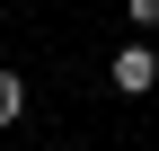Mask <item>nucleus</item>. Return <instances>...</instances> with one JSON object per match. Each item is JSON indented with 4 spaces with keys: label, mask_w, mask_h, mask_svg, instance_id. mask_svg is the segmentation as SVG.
Returning a JSON list of instances; mask_svg holds the SVG:
<instances>
[{
    "label": "nucleus",
    "mask_w": 159,
    "mask_h": 151,
    "mask_svg": "<svg viewBox=\"0 0 159 151\" xmlns=\"http://www.w3.org/2000/svg\"><path fill=\"white\" fill-rule=\"evenodd\" d=\"M27 116V71H0V124Z\"/></svg>",
    "instance_id": "f03ea898"
},
{
    "label": "nucleus",
    "mask_w": 159,
    "mask_h": 151,
    "mask_svg": "<svg viewBox=\"0 0 159 151\" xmlns=\"http://www.w3.org/2000/svg\"><path fill=\"white\" fill-rule=\"evenodd\" d=\"M106 80H115V98H150V80H159V53H150V36L115 53V62H106Z\"/></svg>",
    "instance_id": "f257e3e1"
},
{
    "label": "nucleus",
    "mask_w": 159,
    "mask_h": 151,
    "mask_svg": "<svg viewBox=\"0 0 159 151\" xmlns=\"http://www.w3.org/2000/svg\"><path fill=\"white\" fill-rule=\"evenodd\" d=\"M124 18H133V27L150 36V27H159V0H124Z\"/></svg>",
    "instance_id": "7ed1b4c3"
}]
</instances>
